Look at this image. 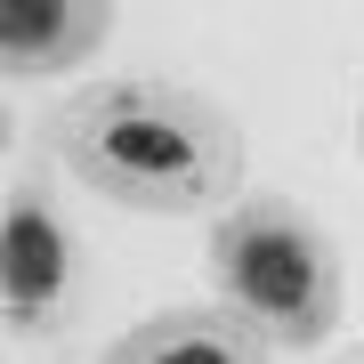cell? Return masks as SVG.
I'll return each instance as SVG.
<instances>
[{"label":"cell","instance_id":"cell-6","mask_svg":"<svg viewBox=\"0 0 364 364\" xmlns=\"http://www.w3.org/2000/svg\"><path fill=\"white\" fill-rule=\"evenodd\" d=\"M324 364H364V348H340V356H324Z\"/></svg>","mask_w":364,"mask_h":364},{"label":"cell","instance_id":"cell-3","mask_svg":"<svg viewBox=\"0 0 364 364\" xmlns=\"http://www.w3.org/2000/svg\"><path fill=\"white\" fill-rule=\"evenodd\" d=\"M81 299V235L57 203L49 162H25L0 203V316L16 340H41Z\"/></svg>","mask_w":364,"mask_h":364},{"label":"cell","instance_id":"cell-5","mask_svg":"<svg viewBox=\"0 0 364 364\" xmlns=\"http://www.w3.org/2000/svg\"><path fill=\"white\" fill-rule=\"evenodd\" d=\"M114 33L105 0H9L0 9V73L41 81V73H73L90 65Z\"/></svg>","mask_w":364,"mask_h":364},{"label":"cell","instance_id":"cell-4","mask_svg":"<svg viewBox=\"0 0 364 364\" xmlns=\"http://www.w3.org/2000/svg\"><path fill=\"white\" fill-rule=\"evenodd\" d=\"M97 364H275V348L235 308H154L122 340H105Z\"/></svg>","mask_w":364,"mask_h":364},{"label":"cell","instance_id":"cell-1","mask_svg":"<svg viewBox=\"0 0 364 364\" xmlns=\"http://www.w3.org/2000/svg\"><path fill=\"white\" fill-rule=\"evenodd\" d=\"M49 162L138 219H195L243 203V130L219 97L162 73L90 81L49 114Z\"/></svg>","mask_w":364,"mask_h":364},{"label":"cell","instance_id":"cell-7","mask_svg":"<svg viewBox=\"0 0 364 364\" xmlns=\"http://www.w3.org/2000/svg\"><path fill=\"white\" fill-rule=\"evenodd\" d=\"M356 154H364V114H356Z\"/></svg>","mask_w":364,"mask_h":364},{"label":"cell","instance_id":"cell-2","mask_svg":"<svg viewBox=\"0 0 364 364\" xmlns=\"http://www.w3.org/2000/svg\"><path fill=\"white\" fill-rule=\"evenodd\" d=\"M210 284L275 356L324 348L348 316V259L340 235L291 195H243L210 219Z\"/></svg>","mask_w":364,"mask_h":364}]
</instances>
